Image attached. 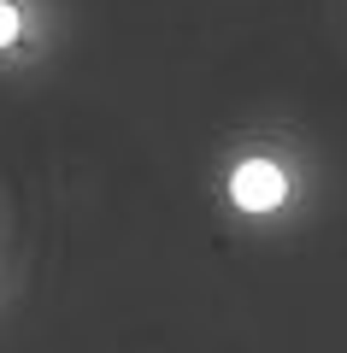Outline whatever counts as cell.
<instances>
[{"label":"cell","mask_w":347,"mask_h":353,"mask_svg":"<svg viewBox=\"0 0 347 353\" xmlns=\"http://www.w3.org/2000/svg\"><path fill=\"white\" fill-rule=\"evenodd\" d=\"M6 41H18V6L12 0H0V48H6Z\"/></svg>","instance_id":"7a4b0ae2"},{"label":"cell","mask_w":347,"mask_h":353,"mask_svg":"<svg viewBox=\"0 0 347 353\" xmlns=\"http://www.w3.org/2000/svg\"><path fill=\"white\" fill-rule=\"evenodd\" d=\"M230 194H236V206H248V212H271V206L288 194V176L277 171L271 159H248L236 176H230Z\"/></svg>","instance_id":"6da1fadb"}]
</instances>
